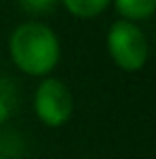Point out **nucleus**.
Segmentation results:
<instances>
[{"mask_svg":"<svg viewBox=\"0 0 156 159\" xmlns=\"http://www.w3.org/2000/svg\"><path fill=\"white\" fill-rule=\"evenodd\" d=\"M13 65L32 78H47L60 62V39L43 22H24L9 37Z\"/></svg>","mask_w":156,"mask_h":159,"instance_id":"f257e3e1","label":"nucleus"},{"mask_svg":"<svg viewBox=\"0 0 156 159\" xmlns=\"http://www.w3.org/2000/svg\"><path fill=\"white\" fill-rule=\"evenodd\" d=\"M107 52L116 67L133 73L145 67L150 56V45H148L145 32L137 24L118 20L107 30Z\"/></svg>","mask_w":156,"mask_h":159,"instance_id":"f03ea898","label":"nucleus"},{"mask_svg":"<svg viewBox=\"0 0 156 159\" xmlns=\"http://www.w3.org/2000/svg\"><path fill=\"white\" fill-rule=\"evenodd\" d=\"M75 99L71 88L58 78H43L34 90V114L45 127H62L71 120Z\"/></svg>","mask_w":156,"mask_h":159,"instance_id":"7ed1b4c3","label":"nucleus"},{"mask_svg":"<svg viewBox=\"0 0 156 159\" xmlns=\"http://www.w3.org/2000/svg\"><path fill=\"white\" fill-rule=\"evenodd\" d=\"M111 2L120 13V17L133 24L150 20L156 11V0H111Z\"/></svg>","mask_w":156,"mask_h":159,"instance_id":"20e7f679","label":"nucleus"},{"mask_svg":"<svg viewBox=\"0 0 156 159\" xmlns=\"http://www.w3.org/2000/svg\"><path fill=\"white\" fill-rule=\"evenodd\" d=\"M64 9L79 20H92L99 17L105 9L111 4V0H60Z\"/></svg>","mask_w":156,"mask_h":159,"instance_id":"39448f33","label":"nucleus"},{"mask_svg":"<svg viewBox=\"0 0 156 159\" xmlns=\"http://www.w3.org/2000/svg\"><path fill=\"white\" fill-rule=\"evenodd\" d=\"M17 2L30 15H45V13H49V11L56 9V4L60 0H17Z\"/></svg>","mask_w":156,"mask_h":159,"instance_id":"423d86ee","label":"nucleus"},{"mask_svg":"<svg viewBox=\"0 0 156 159\" xmlns=\"http://www.w3.org/2000/svg\"><path fill=\"white\" fill-rule=\"evenodd\" d=\"M0 159H6V157H4V155H2V153H0Z\"/></svg>","mask_w":156,"mask_h":159,"instance_id":"0eeeda50","label":"nucleus"}]
</instances>
